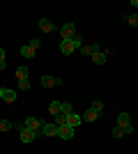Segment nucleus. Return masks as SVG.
Returning a JSON list of instances; mask_svg holds the SVG:
<instances>
[{
  "label": "nucleus",
  "mask_w": 138,
  "mask_h": 154,
  "mask_svg": "<svg viewBox=\"0 0 138 154\" xmlns=\"http://www.w3.org/2000/svg\"><path fill=\"white\" fill-rule=\"evenodd\" d=\"M60 35H62V39H67V42H72L78 32H76V26L74 23H65V26L60 28Z\"/></svg>",
  "instance_id": "nucleus-1"
},
{
  "label": "nucleus",
  "mask_w": 138,
  "mask_h": 154,
  "mask_svg": "<svg viewBox=\"0 0 138 154\" xmlns=\"http://www.w3.org/2000/svg\"><path fill=\"white\" fill-rule=\"evenodd\" d=\"M23 124H26V129H30V131H37V134H41V127H44V122H41L39 117H28Z\"/></svg>",
  "instance_id": "nucleus-2"
},
{
  "label": "nucleus",
  "mask_w": 138,
  "mask_h": 154,
  "mask_svg": "<svg viewBox=\"0 0 138 154\" xmlns=\"http://www.w3.org/2000/svg\"><path fill=\"white\" fill-rule=\"evenodd\" d=\"M60 127L55 122H44V127H41V136H48V138H53V136H58Z\"/></svg>",
  "instance_id": "nucleus-3"
},
{
  "label": "nucleus",
  "mask_w": 138,
  "mask_h": 154,
  "mask_svg": "<svg viewBox=\"0 0 138 154\" xmlns=\"http://www.w3.org/2000/svg\"><path fill=\"white\" fill-rule=\"evenodd\" d=\"M19 134H21V143H32L35 138H39V136H41V134H37V131H30V129H26V127L21 129Z\"/></svg>",
  "instance_id": "nucleus-4"
},
{
  "label": "nucleus",
  "mask_w": 138,
  "mask_h": 154,
  "mask_svg": "<svg viewBox=\"0 0 138 154\" xmlns=\"http://www.w3.org/2000/svg\"><path fill=\"white\" fill-rule=\"evenodd\" d=\"M41 88H58L62 85V78H53V76H41Z\"/></svg>",
  "instance_id": "nucleus-5"
},
{
  "label": "nucleus",
  "mask_w": 138,
  "mask_h": 154,
  "mask_svg": "<svg viewBox=\"0 0 138 154\" xmlns=\"http://www.w3.org/2000/svg\"><path fill=\"white\" fill-rule=\"evenodd\" d=\"M58 136L62 138V140H72V138H74V127H69V124H65V127H60Z\"/></svg>",
  "instance_id": "nucleus-6"
},
{
  "label": "nucleus",
  "mask_w": 138,
  "mask_h": 154,
  "mask_svg": "<svg viewBox=\"0 0 138 154\" xmlns=\"http://www.w3.org/2000/svg\"><path fill=\"white\" fill-rule=\"evenodd\" d=\"M99 48H101L99 44H83V46L78 48V51H81V55H85V58L90 55V58H92V53H94V51H99Z\"/></svg>",
  "instance_id": "nucleus-7"
},
{
  "label": "nucleus",
  "mask_w": 138,
  "mask_h": 154,
  "mask_svg": "<svg viewBox=\"0 0 138 154\" xmlns=\"http://www.w3.org/2000/svg\"><path fill=\"white\" fill-rule=\"evenodd\" d=\"M74 51H76V46H74L72 42H67V39L60 42V53H62V55H72Z\"/></svg>",
  "instance_id": "nucleus-8"
},
{
  "label": "nucleus",
  "mask_w": 138,
  "mask_h": 154,
  "mask_svg": "<svg viewBox=\"0 0 138 154\" xmlns=\"http://www.w3.org/2000/svg\"><path fill=\"white\" fill-rule=\"evenodd\" d=\"M92 62H94V64H104V62H106V53L101 51V48H99V51H94V53H92Z\"/></svg>",
  "instance_id": "nucleus-9"
},
{
  "label": "nucleus",
  "mask_w": 138,
  "mask_h": 154,
  "mask_svg": "<svg viewBox=\"0 0 138 154\" xmlns=\"http://www.w3.org/2000/svg\"><path fill=\"white\" fill-rule=\"evenodd\" d=\"M48 113H51L53 117L60 115V113H62V101H51V106H48Z\"/></svg>",
  "instance_id": "nucleus-10"
},
{
  "label": "nucleus",
  "mask_w": 138,
  "mask_h": 154,
  "mask_svg": "<svg viewBox=\"0 0 138 154\" xmlns=\"http://www.w3.org/2000/svg\"><path fill=\"white\" fill-rule=\"evenodd\" d=\"M81 117H83V122H94V120H99V113H94L92 108H87Z\"/></svg>",
  "instance_id": "nucleus-11"
},
{
  "label": "nucleus",
  "mask_w": 138,
  "mask_h": 154,
  "mask_svg": "<svg viewBox=\"0 0 138 154\" xmlns=\"http://www.w3.org/2000/svg\"><path fill=\"white\" fill-rule=\"evenodd\" d=\"M2 101L14 103V101H16V92H14V90H9V88H5V92H2Z\"/></svg>",
  "instance_id": "nucleus-12"
},
{
  "label": "nucleus",
  "mask_w": 138,
  "mask_h": 154,
  "mask_svg": "<svg viewBox=\"0 0 138 154\" xmlns=\"http://www.w3.org/2000/svg\"><path fill=\"white\" fill-rule=\"evenodd\" d=\"M81 122H83V117H81V115H76V113H72V115L67 117V124H69V127H74V129L78 127Z\"/></svg>",
  "instance_id": "nucleus-13"
},
{
  "label": "nucleus",
  "mask_w": 138,
  "mask_h": 154,
  "mask_svg": "<svg viewBox=\"0 0 138 154\" xmlns=\"http://www.w3.org/2000/svg\"><path fill=\"white\" fill-rule=\"evenodd\" d=\"M127 124H131V115H129V113H120L118 115V127H127Z\"/></svg>",
  "instance_id": "nucleus-14"
},
{
  "label": "nucleus",
  "mask_w": 138,
  "mask_h": 154,
  "mask_svg": "<svg viewBox=\"0 0 138 154\" xmlns=\"http://www.w3.org/2000/svg\"><path fill=\"white\" fill-rule=\"evenodd\" d=\"M16 78L19 81H28V64H21L19 69H16Z\"/></svg>",
  "instance_id": "nucleus-15"
},
{
  "label": "nucleus",
  "mask_w": 138,
  "mask_h": 154,
  "mask_svg": "<svg viewBox=\"0 0 138 154\" xmlns=\"http://www.w3.org/2000/svg\"><path fill=\"white\" fill-rule=\"evenodd\" d=\"M39 28H41L44 32H53V30H55V26H53L48 19H41V21H39Z\"/></svg>",
  "instance_id": "nucleus-16"
},
{
  "label": "nucleus",
  "mask_w": 138,
  "mask_h": 154,
  "mask_svg": "<svg viewBox=\"0 0 138 154\" xmlns=\"http://www.w3.org/2000/svg\"><path fill=\"white\" fill-rule=\"evenodd\" d=\"M35 53H37V51H35V48H32L30 44L21 48V55H23V58H35Z\"/></svg>",
  "instance_id": "nucleus-17"
},
{
  "label": "nucleus",
  "mask_w": 138,
  "mask_h": 154,
  "mask_svg": "<svg viewBox=\"0 0 138 154\" xmlns=\"http://www.w3.org/2000/svg\"><path fill=\"white\" fill-rule=\"evenodd\" d=\"M90 108L94 110V113H101V110H104V101H99V99H94V101L90 103Z\"/></svg>",
  "instance_id": "nucleus-18"
},
{
  "label": "nucleus",
  "mask_w": 138,
  "mask_h": 154,
  "mask_svg": "<svg viewBox=\"0 0 138 154\" xmlns=\"http://www.w3.org/2000/svg\"><path fill=\"white\" fill-rule=\"evenodd\" d=\"M111 136H113V138H122V136H124V129L115 124V127H113V131H111Z\"/></svg>",
  "instance_id": "nucleus-19"
},
{
  "label": "nucleus",
  "mask_w": 138,
  "mask_h": 154,
  "mask_svg": "<svg viewBox=\"0 0 138 154\" xmlns=\"http://www.w3.org/2000/svg\"><path fill=\"white\" fill-rule=\"evenodd\" d=\"M62 113H65V115L69 117V115H72V113H74V106H72V103H69V101H62Z\"/></svg>",
  "instance_id": "nucleus-20"
},
{
  "label": "nucleus",
  "mask_w": 138,
  "mask_h": 154,
  "mask_svg": "<svg viewBox=\"0 0 138 154\" xmlns=\"http://www.w3.org/2000/svg\"><path fill=\"white\" fill-rule=\"evenodd\" d=\"M55 124H58V127H65V124H67V115H65V113L55 115Z\"/></svg>",
  "instance_id": "nucleus-21"
},
{
  "label": "nucleus",
  "mask_w": 138,
  "mask_h": 154,
  "mask_svg": "<svg viewBox=\"0 0 138 154\" xmlns=\"http://www.w3.org/2000/svg\"><path fill=\"white\" fill-rule=\"evenodd\" d=\"M12 127H14V124L9 122V120H0V131H9Z\"/></svg>",
  "instance_id": "nucleus-22"
},
{
  "label": "nucleus",
  "mask_w": 138,
  "mask_h": 154,
  "mask_svg": "<svg viewBox=\"0 0 138 154\" xmlns=\"http://www.w3.org/2000/svg\"><path fill=\"white\" fill-rule=\"evenodd\" d=\"M127 23H129V26H138V14H129V16H127Z\"/></svg>",
  "instance_id": "nucleus-23"
},
{
  "label": "nucleus",
  "mask_w": 138,
  "mask_h": 154,
  "mask_svg": "<svg viewBox=\"0 0 138 154\" xmlns=\"http://www.w3.org/2000/svg\"><path fill=\"white\" fill-rule=\"evenodd\" d=\"M72 44L76 46V48H81V46H83V37H81V35H76V37L72 39Z\"/></svg>",
  "instance_id": "nucleus-24"
},
{
  "label": "nucleus",
  "mask_w": 138,
  "mask_h": 154,
  "mask_svg": "<svg viewBox=\"0 0 138 154\" xmlns=\"http://www.w3.org/2000/svg\"><path fill=\"white\" fill-rule=\"evenodd\" d=\"M19 88H21L23 92H26V90H30V81H19Z\"/></svg>",
  "instance_id": "nucleus-25"
},
{
  "label": "nucleus",
  "mask_w": 138,
  "mask_h": 154,
  "mask_svg": "<svg viewBox=\"0 0 138 154\" xmlns=\"http://www.w3.org/2000/svg\"><path fill=\"white\" fill-rule=\"evenodd\" d=\"M30 46H32L35 51H37V48H39V46H41V42H39V39H37V37H35V39H32V42H30Z\"/></svg>",
  "instance_id": "nucleus-26"
},
{
  "label": "nucleus",
  "mask_w": 138,
  "mask_h": 154,
  "mask_svg": "<svg viewBox=\"0 0 138 154\" xmlns=\"http://www.w3.org/2000/svg\"><path fill=\"white\" fill-rule=\"evenodd\" d=\"M122 129H124V134H131V131H133V124H127V127H122Z\"/></svg>",
  "instance_id": "nucleus-27"
},
{
  "label": "nucleus",
  "mask_w": 138,
  "mask_h": 154,
  "mask_svg": "<svg viewBox=\"0 0 138 154\" xmlns=\"http://www.w3.org/2000/svg\"><path fill=\"white\" fill-rule=\"evenodd\" d=\"M0 62H5V48H0Z\"/></svg>",
  "instance_id": "nucleus-28"
},
{
  "label": "nucleus",
  "mask_w": 138,
  "mask_h": 154,
  "mask_svg": "<svg viewBox=\"0 0 138 154\" xmlns=\"http://www.w3.org/2000/svg\"><path fill=\"white\" fill-rule=\"evenodd\" d=\"M2 92H5V88H0V99H2Z\"/></svg>",
  "instance_id": "nucleus-29"
}]
</instances>
